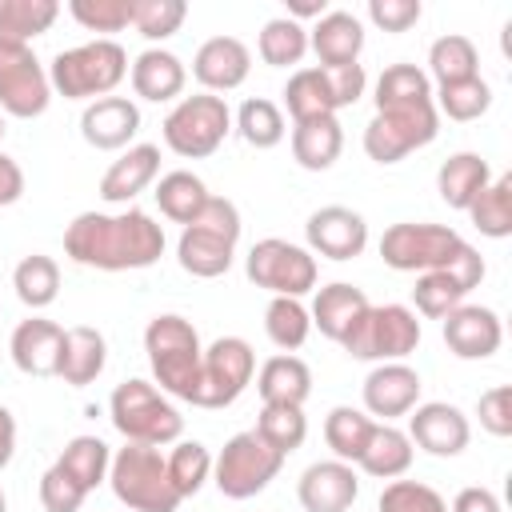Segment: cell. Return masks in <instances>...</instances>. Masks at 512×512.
Wrapping results in <instances>:
<instances>
[{"label":"cell","mask_w":512,"mask_h":512,"mask_svg":"<svg viewBox=\"0 0 512 512\" xmlns=\"http://www.w3.org/2000/svg\"><path fill=\"white\" fill-rule=\"evenodd\" d=\"M64 252L80 268L136 272L164 256V228L144 208L124 212H80L64 228Z\"/></svg>","instance_id":"cell-1"},{"label":"cell","mask_w":512,"mask_h":512,"mask_svg":"<svg viewBox=\"0 0 512 512\" xmlns=\"http://www.w3.org/2000/svg\"><path fill=\"white\" fill-rule=\"evenodd\" d=\"M128 76V52L112 36H96L88 44L64 48L48 64V84L64 100H104Z\"/></svg>","instance_id":"cell-2"},{"label":"cell","mask_w":512,"mask_h":512,"mask_svg":"<svg viewBox=\"0 0 512 512\" xmlns=\"http://www.w3.org/2000/svg\"><path fill=\"white\" fill-rule=\"evenodd\" d=\"M240 244V208L228 196H208L200 216L184 224L176 240V260L196 280H216L232 268Z\"/></svg>","instance_id":"cell-3"},{"label":"cell","mask_w":512,"mask_h":512,"mask_svg":"<svg viewBox=\"0 0 512 512\" xmlns=\"http://www.w3.org/2000/svg\"><path fill=\"white\" fill-rule=\"evenodd\" d=\"M144 352H148L160 392L192 404V392L200 380V360H204V344H200V332L192 328V320H184L176 312L152 316L144 328Z\"/></svg>","instance_id":"cell-4"},{"label":"cell","mask_w":512,"mask_h":512,"mask_svg":"<svg viewBox=\"0 0 512 512\" xmlns=\"http://www.w3.org/2000/svg\"><path fill=\"white\" fill-rule=\"evenodd\" d=\"M108 416H112V428L128 444L164 448V444H176L180 432H184V416L176 412V404L156 384H148L140 376H132V380H124V384L112 388Z\"/></svg>","instance_id":"cell-5"},{"label":"cell","mask_w":512,"mask_h":512,"mask_svg":"<svg viewBox=\"0 0 512 512\" xmlns=\"http://www.w3.org/2000/svg\"><path fill=\"white\" fill-rule=\"evenodd\" d=\"M108 484H112V496L128 512H176L180 508V496L168 480L164 456L152 444H128L124 440V448L112 452Z\"/></svg>","instance_id":"cell-6"},{"label":"cell","mask_w":512,"mask_h":512,"mask_svg":"<svg viewBox=\"0 0 512 512\" xmlns=\"http://www.w3.org/2000/svg\"><path fill=\"white\" fill-rule=\"evenodd\" d=\"M164 144L184 156V160H204L212 156L228 132H232V112L224 104V96L212 92H196V96H180L176 108L164 116Z\"/></svg>","instance_id":"cell-7"},{"label":"cell","mask_w":512,"mask_h":512,"mask_svg":"<svg viewBox=\"0 0 512 512\" xmlns=\"http://www.w3.org/2000/svg\"><path fill=\"white\" fill-rule=\"evenodd\" d=\"M468 240L448 228V224H428V220H400L384 228L380 236V260L396 272H436L448 268Z\"/></svg>","instance_id":"cell-8"},{"label":"cell","mask_w":512,"mask_h":512,"mask_svg":"<svg viewBox=\"0 0 512 512\" xmlns=\"http://www.w3.org/2000/svg\"><path fill=\"white\" fill-rule=\"evenodd\" d=\"M420 344V320L408 304H368V312L356 320V328L340 340V348L352 360H404Z\"/></svg>","instance_id":"cell-9"},{"label":"cell","mask_w":512,"mask_h":512,"mask_svg":"<svg viewBox=\"0 0 512 512\" xmlns=\"http://www.w3.org/2000/svg\"><path fill=\"white\" fill-rule=\"evenodd\" d=\"M280 468H284V456L248 428V432H236L220 448V456H212V484L228 500H248L264 492L280 476Z\"/></svg>","instance_id":"cell-10"},{"label":"cell","mask_w":512,"mask_h":512,"mask_svg":"<svg viewBox=\"0 0 512 512\" xmlns=\"http://www.w3.org/2000/svg\"><path fill=\"white\" fill-rule=\"evenodd\" d=\"M440 132L436 104H404V108H380L364 128V152L376 164H400L408 152L428 148Z\"/></svg>","instance_id":"cell-11"},{"label":"cell","mask_w":512,"mask_h":512,"mask_svg":"<svg viewBox=\"0 0 512 512\" xmlns=\"http://www.w3.org/2000/svg\"><path fill=\"white\" fill-rule=\"evenodd\" d=\"M256 376V352L244 336H220L204 348L192 408H228L244 396Z\"/></svg>","instance_id":"cell-12"},{"label":"cell","mask_w":512,"mask_h":512,"mask_svg":"<svg viewBox=\"0 0 512 512\" xmlns=\"http://www.w3.org/2000/svg\"><path fill=\"white\" fill-rule=\"evenodd\" d=\"M244 272L256 288H264L272 296L300 300L316 288V256L292 240H280V236L256 240L244 256Z\"/></svg>","instance_id":"cell-13"},{"label":"cell","mask_w":512,"mask_h":512,"mask_svg":"<svg viewBox=\"0 0 512 512\" xmlns=\"http://www.w3.org/2000/svg\"><path fill=\"white\" fill-rule=\"evenodd\" d=\"M52 104L48 68L28 44H0V112L16 120H36Z\"/></svg>","instance_id":"cell-14"},{"label":"cell","mask_w":512,"mask_h":512,"mask_svg":"<svg viewBox=\"0 0 512 512\" xmlns=\"http://www.w3.org/2000/svg\"><path fill=\"white\" fill-rule=\"evenodd\" d=\"M364 412L380 424H392L396 416H408L416 404H420V372L404 360H388V364H376L368 376H364Z\"/></svg>","instance_id":"cell-15"},{"label":"cell","mask_w":512,"mask_h":512,"mask_svg":"<svg viewBox=\"0 0 512 512\" xmlns=\"http://www.w3.org/2000/svg\"><path fill=\"white\" fill-rule=\"evenodd\" d=\"M408 440L412 448H424L428 456H460L472 440V424L456 404L428 400L408 412Z\"/></svg>","instance_id":"cell-16"},{"label":"cell","mask_w":512,"mask_h":512,"mask_svg":"<svg viewBox=\"0 0 512 512\" xmlns=\"http://www.w3.org/2000/svg\"><path fill=\"white\" fill-rule=\"evenodd\" d=\"M308 236V252L328 256V260H356L368 248V224L360 212L344 208V204H324L308 216L304 224Z\"/></svg>","instance_id":"cell-17"},{"label":"cell","mask_w":512,"mask_h":512,"mask_svg":"<svg viewBox=\"0 0 512 512\" xmlns=\"http://www.w3.org/2000/svg\"><path fill=\"white\" fill-rule=\"evenodd\" d=\"M360 496V476L344 460H316L296 480V500L304 512H348Z\"/></svg>","instance_id":"cell-18"},{"label":"cell","mask_w":512,"mask_h":512,"mask_svg":"<svg viewBox=\"0 0 512 512\" xmlns=\"http://www.w3.org/2000/svg\"><path fill=\"white\" fill-rule=\"evenodd\" d=\"M444 344L460 360H488L504 344V324L484 304H460L444 316Z\"/></svg>","instance_id":"cell-19"},{"label":"cell","mask_w":512,"mask_h":512,"mask_svg":"<svg viewBox=\"0 0 512 512\" xmlns=\"http://www.w3.org/2000/svg\"><path fill=\"white\" fill-rule=\"evenodd\" d=\"M252 72V52L244 40L236 36H212L196 48L192 56V76L200 80L204 92L220 96V92H236Z\"/></svg>","instance_id":"cell-20"},{"label":"cell","mask_w":512,"mask_h":512,"mask_svg":"<svg viewBox=\"0 0 512 512\" xmlns=\"http://www.w3.org/2000/svg\"><path fill=\"white\" fill-rule=\"evenodd\" d=\"M136 132H140V108L128 96H104V100H92L80 112V136L96 152L132 148V136Z\"/></svg>","instance_id":"cell-21"},{"label":"cell","mask_w":512,"mask_h":512,"mask_svg":"<svg viewBox=\"0 0 512 512\" xmlns=\"http://www.w3.org/2000/svg\"><path fill=\"white\" fill-rule=\"evenodd\" d=\"M60 348H64V328L56 320H44V316H28L12 328V340H8V352H12V364L24 372V376H56L60 368Z\"/></svg>","instance_id":"cell-22"},{"label":"cell","mask_w":512,"mask_h":512,"mask_svg":"<svg viewBox=\"0 0 512 512\" xmlns=\"http://www.w3.org/2000/svg\"><path fill=\"white\" fill-rule=\"evenodd\" d=\"M308 48L316 52L320 68H340V64H356L364 52V24L360 16L344 12V8H328L312 28H308Z\"/></svg>","instance_id":"cell-23"},{"label":"cell","mask_w":512,"mask_h":512,"mask_svg":"<svg viewBox=\"0 0 512 512\" xmlns=\"http://www.w3.org/2000/svg\"><path fill=\"white\" fill-rule=\"evenodd\" d=\"M156 176H160V148L156 144H132V148H124L104 168V176H100V200L104 204H128Z\"/></svg>","instance_id":"cell-24"},{"label":"cell","mask_w":512,"mask_h":512,"mask_svg":"<svg viewBox=\"0 0 512 512\" xmlns=\"http://www.w3.org/2000/svg\"><path fill=\"white\" fill-rule=\"evenodd\" d=\"M128 80H132V92H136L140 100L168 104V100H176V96L184 92L188 68H184V60H180L176 52H168V48H144V52L132 60V68H128Z\"/></svg>","instance_id":"cell-25"},{"label":"cell","mask_w":512,"mask_h":512,"mask_svg":"<svg viewBox=\"0 0 512 512\" xmlns=\"http://www.w3.org/2000/svg\"><path fill=\"white\" fill-rule=\"evenodd\" d=\"M364 312H368V296H364V288H356V284H348V280L324 284V288L316 292L312 308H308L312 328H320V336H328V340H336V344L356 328V320H360Z\"/></svg>","instance_id":"cell-26"},{"label":"cell","mask_w":512,"mask_h":512,"mask_svg":"<svg viewBox=\"0 0 512 512\" xmlns=\"http://www.w3.org/2000/svg\"><path fill=\"white\" fill-rule=\"evenodd\" d=\"M108 364V340L100 328L92 324H76V328H64V348H60V368L56 376L68 384V388H88Z\"/></svg>","instance_id":"cell-27"},{"label":"cell","mask_w":512,"mask_h":512,"mask_svg":"<svg viewBox=\"0 0 512 512\" xmlns=\"http://www.w3.org/2000/svg\"><path fill=\"white\" fill-rule=\"evenodd\" d=\"M256 392H260V404H296V408H304V400L312 396V368L292 352H276L260 364Z\"/></svg>","instance_id":"cell-28"},{"label":"cell","mask_w":512,"mask_h":512,"mask_svg":"<svg viewBox=\"0 0 512 512\" xmlns=\"http://www.w3.org/2000/svg\"><path fill=\"white\" fill-rule=\"evenodd\" d=\"M344 152V128L336 116H312L292 124V160L308 172H328Z\"/></svg>","instance_id":"cell-29"},{"label":"cell","mask_w":512,"mask_h":512,"mask_svg":"<svg viewBox=\"0 0 512 512\" xmlns=\"http://www.w3.org/2000/svg\"><path fill=\"white\" fill-rule=\"evenodd\" d=\"M488 180H492V168L480 152H456L436 168V192L456 212H468V204L488 188Z\"/></svg>","instance_id":"cell-30"},{"label":"cell","mask_w":512,"mask_h":512,"mask_svg":"<svg viewBox=\"0 0 512 512\" xmlns=\"http://www.w3.org/2000/svg\"><path fill=\"white\" fill-rule=\"evenodd\" d=\"M412 456H416V448H412L408 432L396 428V424H380L376 420V428L368 436V448L360 452L356 464H360V472H368L376 480H400L412 468Z\"/></svg>","instance_id":"cell-31"},{"label":"cell","mask_w":512,"mask_h":512,"mask_svg":"<svg viewBox=\"0 0 512 512\" xmlns=\"http://www.w3.org/2000/svg\"><path fill=\"white\" fill-rule=\"evenodd\" d=\"M156 204H160V212L172 220V224H192L196 216H200V208L208 204V184L196 176V172H188V168H176V172H164L160 180H156Z\"/></svg>","instance_id":"cell-32"},{"label":"cell","mask_w":512,"mask_h":512,"mask_svg":"<svg viewBox=\"0 0 512 512\" xmlns=\"http://www.w3.org/2000/svg\"><path fill=\"white\" fill-rule=\"evenodd\" d=\"M372 428H376V420H372L364 408L336 404V408L324 416V444L332 448V460L356 464V460H360V452L368 448Z\"/></svg>","instance_id":"cell-33"},{"label":"cell","mask_w":512,"mask_h":512,"mask_svg":"<svg viewBox=\"0 0 512 512\" xmlns=\"http://www.w3.org/2000/svg\"><path fill=\"white\" fill-rule=\"evenodd\" d=\"M60 16L56 0H0V44H28L44 36Z\"/></svg>","instance_id":"cell-34"},{"label":"cell","mask_w":512,"mask_h":512,"mask_svg":"<svg viewBox=\"0 0 512 512\" xmlns=\"http://www.w3.org/2000/svg\"><path fill=\"white\" fill-rule=\"evenodd\" d=\"M284 108L296 120H312V116H336V100H332V88H328V76L320 64L312 68H296L284 84Z\"/></svg>","instance_id":"cell-35"},{"label":"cell","mask_w":512,"mask_h":512,"mask_svg":"<svg viewBox=\"0 0 512 512\" xmlns=\"http://www.w3.org/2000/svg\"><path fill=\"white\" fill-rule=\"evenodd\" d=\"M472 76H480V52H476V44L468 36L448 32V36L432 40V48H428V80H436V88L440 84H456V80H472Z\"/></svg>","instance_id":"cell-36"},{"label":"cell","mask_w":512,"mask_h":512,"mask_svg":"<svg viewBox=\"0 0 512 512\" xmlns=\"http://www.w3.org/2000/svg\"><path fill=\"white\" fill-rule=\"evenodd\" d=\"M232 128L240 132V140L248 148H276L284 136H288V124H284V112L276 100H264V96H248L236 116H232Z\"/></svg>","instance_id":"cell-37"},{"label":"cell","mask_w":512,"mask_h":512,"mask_svg":"<svg viewBox=\"0 0 512 512\" xmlns=\"http://www.w3.org/2000/svg\"><path fill=\"white\" fill-rule=\"evenodd\" d=\"M12 288H16V300L24 308L40 312V308H48L60 296V264L52 256H44V252H32V256H24L16 264Z\"/></svg>","instance_id":"cell-38"},{"label":"cell","mask_w":512,"mask_h":512,"mask_svg":"<svg viewBox=\"0 0 512 512\" xmlns=\"http://www.w3.org/2000/svg\"><path fill=\"white\" fill-rule=\"evenodd\" d=\"M56 464H60L84 492H92V488H100V484L108 480L112 448H108L100 436H72V440L64 444V452L56 456Z\"/></svg>","instance_id":"cell-39"},{"label":"cell","mask_w":512,"mask_h":512,"mask_svg":"<svg viewBox=\"0 0 512 512\" xmlns=\"http://www.w3.org/2000/svg\"><path fill=\"white\" fill-rule=\"evenodd\" d=\"M468 220L488 240L512 236V176H492L488 188L468 204Z\"/></svg>","instance_id":"cell-40"},{"label":"cell","mask_w":512,"mask_h":512,"mask_svg":"<svg viewBox=\"0 0 512 512\" xmlns=\"http://www.w3.org/2000/svg\"><path fill=\"white\" fill-rule=\"evenodd\" d=\"M252 432L288 460L304 444V436H308V416L296 404H260V416H256Z\"/></svg>","instance_id":"cell-41"},{"label":"cell","mask_w":512,"mask_h":512,"mask_svg":"<svg viewBox=\"0 0 512 512\" xmlns=\"http://www.w3.org/2000/svg\"><path fill=\"white\" fill-rule=\"evenodd\" d=\"M376 112L380 108H404V104H428L432 100V80L416 64H388L376 80Z\"/></svg>","instance_id":"cell-42"},{"label":"cell","mask_w":512,"mask_h":512,"mask_svg":"<svg viewBox=\"0 0 512 512\" xmlns=\"http://www.w3.org/2000/svg\"><path fill=\"white\" fill-rule=\"evenodd\" d=\"M256 52H260V60L272 64V68H292V64H300L304 52H308V28L296 24V20H288V16H276V20H268V24L260 28Z\"/></svg>","instance_id":"cell-43"},{"label":"cell","mask_w":512,"mask_h":512,"mask_svg":"<svg viewBox=\"0 0 512 512\" xmlns=\"http://www.w3.org/2000/svg\"><path fill=\"white\" fill-rule=\"evenodd\" d=\"M432 104H436V116H448V120L468 124V120H480L492 108V88H488L484 76L440 84V88H432Z\"/></svg>","instance_id":"cell-44"},{"label":"cell","mask_w":512,"mask_h":512,"mask_svg":"<svg viewBox=\"0 0 512 512\" xmlns=\"http://www.w3.org/2000/svg\"><path fill=\"white\" fill-rule=\"evenodd\" d=\"M164 468H168L176 496L188 500L212 480V452L200 440H176V448L164 456Z\"/></svg>","instance_id":"cell-45"},{"label":"cell","mask_w":512,"mask_h":512,"mask_svg":"<svg viewBox=\"0 0 512 512\" xmlns=\"http://www.w3.org/2000/svg\"><path fill=\"white\" fill-rule=\"evenodd\" d=\"M264 332L280 352H296L312 332V316H308V308L300 300L272 296L268 308H264Z\"/></svg>","instance_id":"cell-46"},{"label":"cell","mask_w":512,"mask_h":512,"mask_svg":"<svg viewBox=\"0 0 512 512\" xmlns=\"http://www.w3.org/2000/svg\"><path fill=\"white\" fill-rule=\"evenodd\" d=\"M468 296V288L448 272V268H436V272H420L416 276V288H412V304L420 316L428 320H444L452 308H460Z\"/></svg>","instance_id":"cell-47"},{"label":"cell","mask_w":512,"mask_h":512,"mask_svg":"<svg viewBox=\"0 0 512 512\" xmlns=\"http://www.w3.org/2000/svg\"><path fill=\"white\" fill-rule=\"evenodd\" d=\"M376 512H448V500L424 480H388Z\"/></svg>","instance_id":"cell-48"},{"label":"cell","mask_w":512,"mask_h":512,"mask_svg":"<svg viewBox=\"0 0 512 512\" xmlns=\"http://www.w3.org/2000/svg\"><path fill=\"white\" fill-rule=\"evenodd\" d=\"M184 16H188V4H184V0H136L132 28H136L144 40L160 44V40H168V36L180 32Z\"/></svg>","instance_id":"cell-49"},{"label":"cell","mask_w":512,"mask_h":512,"mask_svg":"<svg viewBox=\"0 0 512 512\" xmlns=\"http://www.w3.org/2000/svg\"><path fill=\"white\" fill-rule=\"evenodd\" d=\"M68 12L88 32H124L132 24L136 0H68Z\"/></svg>","instance_id":"cell-50"},{"label":"cell","mask_w":512,"mask_h":512,"mask_svg":"<svg viewBox=\"0 0 512 512\" xmlns=\"http://www.w3.org/2000/svg\"><path fill=\"white\" fill-rule=\"evenodd\" d=\"M84 500H88V492L60 464H52L40 476V504H44V512H80Z\"/></svg>","instance_id":"cell-51"},{"label":"cell","mask_w":512,"mask_h":512,"mask_svg":"<svg viewBox=\"0 0 512 512\" xmlns=\"http://www.w3.org/2000/svg\"><path fill=\"white\" fill-rule=\"evenodd\" d=\"M476 416H480V428L488 436H512V388L508 384H496L488 392H480L476 400Z\"/></svg>","instance_id":"cell-52"},{"label":"cell","mask_w":512,"mask_h":512,"mask_svg":"<svg viewBox=\"0 0 512 512\" xmlns=\"http://www.w3.org/2000/svg\"><path fill=\"white\" fill-rule=\"evenodd\" d=\"M424 16L420 0H368V20L380 32H408Z\"/></svg>","instance_id":"cell-53"},{"label":"cell","mask_w":512,"mask_h":512,"mask_svg":"<svg viewBox=\"0 0 512 512\" xmlns=\"http://www.w3.org/2000/svg\"><path fill=\"white\" fill-rule=\"evenodd\" d=\"M324 76H328V88H332L336 112H340V108H348V104H356V100L364 96V88H368V72H364V64H360V60H356V64H340V68H324Z\"/></svg>","instance_id":"cell-54"},{"label":"cell","mask_w":512,"mask_h":512,"mask_svg":"<svg viewBox=\"0 0 512 512\" xmlns=\"http://www.w3.org/2000/svg\"><path fill=\"white\" fill-rule=\"evenodd\" d=\"M448 512H504V508H500V496L492 488L472 484V488H460L456 492V500H452Z\"/></svg>","instance_id":"cell-55"},{"label":"cell","mask_w":512,"mask_h":512,"mask_svg":"<svg viewBox=\"0 0 512 512\" xmlns=\"http://www.w3.org/2000/svg\"><path fill=\"white\" fill-rule=\"evenodd\" d=\"M20 196H24V172H20V164L12 156L0 152V208L16 204Z\"/></svg>","instance_id":"cell-56"},{"label":"cell","mask_w":512,"mask_h":512,"mask_svg":"<svg viewBox=\"0 0 512 512\" xmlns=\"http://www.w3.org/2000/svg\"><path fill=\"white\" fill-rule=\"evenodd\" d=\"M16 456V416L0 404V468H8Z\"/></svg>","instance_id":"cell-57"},{"label":"cell","mask_w":512,"mask_h":512,"mask_svg":"<svg viewBox=\"0 0 512 512\" xmlns=\"http://www.w3.org/2000/svg\"><path fill=\"white\" fill-rule=\"evenodd\" d=\"M324 12H328V4H324V0H288V20H296V24H300V20H308V16H316V20H320Z\"/></svg>","instance_id":"cell-58"},{"label":"cell","mask_w":512,"mask_h":512,"mask_svg":"<svg viewBox=\"0 0 512 512\" xmlns=\"http://www.w3.org/2000/svg\"><path fill=\"white\" fill-rule=\"evenodd\" d=\"M0 512H8V496H4V488H0Z\"/></svg>","instance_id":"cell-59"},{"label":"cell","mask_w":512,"mask_h":512,"mask_svg":"<svg viewBox=\"0 0 512 512\" xmlns=\"http://www.w3.org/2000/svg\"><path fill=\"white\" fill-rule=\"evenodd\" d=\"M0 140H4V116H0Z\"/></svg>","instance_id":"cell-60"}]
</instances>
